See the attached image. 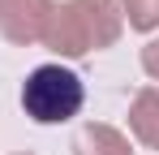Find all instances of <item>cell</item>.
Listing matches in <instances>:
<instances>
[{
    "label": "cell",
    "mask_w": 159,
    "mask_h": 155,
    "mask_svg": "<svg viewBox=\"0 0 159 155\" xmlns=\"http://www.w3.org/2000/svg\"><path fill=\"white\" fill-rule=\"evenodd\" d=\"M129 129L138 134V142H146L151 151H159V86H142L129 103Z\"/></svg>",
    "instance_id": "5b68a950"
},
{
    "label": "cell",
    "mask_w": 159,
    "mask_h": 155,
    "mask_svg": "<svg viewBox=\"0 0 159 155\" xmlns=\"http://www.w3.org/2000/svg\"><path fill=\"white\" fill-rule=\"evenodd\" d=\"M52 17V0H0V35L9 43H43V30Z\"/></svg>",
    "instance_id": "3957f363"
},
{
    "label": "cell",
    "mask_w": 159,
    "mask_h": 155,
    "mask_svg": "<svg viewBox=\"0 0 159 155\" xmlns=\"http://www.w3.org/2000/svg\"><path fill=\"white\" fill-rule=\"evenodd\" d=\"M125 13L120 0H65L52 4V17L43 30V48L56 56H86V52H103L120 39Z\"/></svg>",
    "instance_id": "6da1fadb"
},
{
    "label": "cell",
    "mask_w": 159,
    "mask_h": 155,
    "mask_svg": "<svg viewBox=\"0 0 159 155\" xmlns=\"http://www.w3.org/2000/svg\"><path fill=\"white\" fill-rule=\"evenodd\" d=\"M82 99H86V86L65 65H39L26 78V86H22V108L39 125H65V121H73L82 112Z\"/></svg>",
    "instance_id": "7a4b0ae2"
},
{
    "label": "cell",
    "mask_w": 159,
    "mask_h": 155,
    "mask_svg": "<svg viewBox=\"0 0 159 155\" xmlns=\"http://www.w3.org/2000/svg\"><path fill=\"white\" fill-rule=\"evenodd\" d=\"M17 155H30V151H17Z\"/></svg>",
    "instance_id": "ba28073f"
},
{
    "label": "cell",
    "mask_w": 159,
    "mask_h": 155,
    "mask_svg": "<svg viewBox=\"0 0 159 155\" xmlns=\"http://www.w3.org/2000/svg\"><path fill=\"white\" fill-rule=\"evenodd\" d=\"M120 13L133 30H159V0H120Z\"/></svg>",
    "instance_id": "8992f818"
},
{
    "label": "cell",
    "mask_w": 159,
    "mask_h": 155,
    "mask_svg": "<svg viewBox=\"0 0 159 155\" xmlns=\"http://www.w3.org/2000/svg\"><path fill=\"white\" fill-rule=\"evenodd\" d=\"M142 69H146V73L159 82V39H151V43L142 48Z\"/></svg>",
    "instance_id": "52a82bcc"
},
{
    "label": "cell",
    "mask_w": 159,
    "mask_h": 155,
    "mask_svg": "<svg viewBox=\"0 0 159 155\" xmlns=\"http://www.w3.org/2000/svg\"><path fill=\"white\" fill-rule=\"evenodd\" d=\"M73 155H133V147H129V138H125L120 129L103 125V121H90V125L78 129Z\"/></svg>",
    "instance_id": "277c9868"
}]
</instances>
